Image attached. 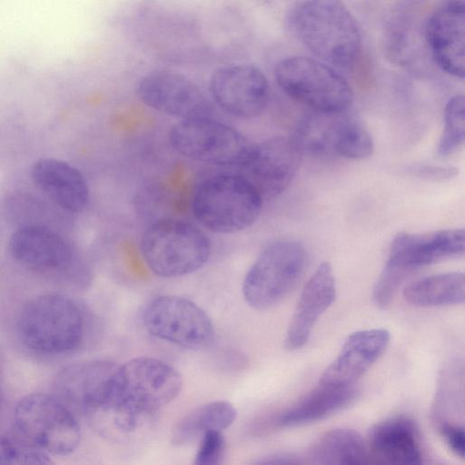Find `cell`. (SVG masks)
I'll return each instance as SVG.
<instances>
[{"label":"cell","instance_id":"cell-1","mask_svg":"<svg viewBox=\"0 0 465 465\" xmlns=\"http://www.w3.org/2000/svg\"><path fill=\"white\" fill-rule=\"evenodd\" d=\"M289 25L302 45L328 64L348 67L361 53L359 26L341 0H304L291 12Z\"/></svg>","mask_w":465,"mask_h":465},{"label":"cell","instance_id":"cell-2","mask_svg":"<svg viewBox=\"0 0 465 465\" xmlns=\"http://www.w3.org/2000/svg\"><path fill=\"white\" fill-rule=\"evenodd\" d=\"M263 197L242 173H220L204 179L192 199L195 219L207 230L235 233L252 226L259 218Z\"/></svg>","mask_w":465,"mask_h":465},{"label":"cell","instance_id":"cell-3","mask_svg":"<svg viewBox=\"0 0 465 465\" xmlns=\"http://www.w3.org/2000/svg\"><path fill=\"white\" fill-rule=\"evenodd\" d=\"M143 258L156 275L175 278L201 269L212 253V242L197 225L163 218L150 224L140 242Z\"/></svg>","mask_w":465,"mask_h":465},{"label":"cell","instance_id":"cell-4","mask_svg":"<svg viewBox=\"0 0 465 465\" xmlns=\"http://www.w3.org/2000/svg\"><path fill=\"white\" fill-rule=\"evenodd\" d=\"M78 305L62 294L39 295L28 302L18 319L19 334L31 350L63 354L76 349L84 336Z\"/></svg>","mask_w":465,"mask_h":465},{"label":"cell","instance_id":"cell-5","mask_svg":"<svg viewBox=\"0 0 465 465\" xmlns=\"http://www.w3.org/2000/svg\"><path fill=\"white\" fill-rule=\"evenodd\" d=\"M280 88L314 112L347 111L353 93L347 81L328 64L305 56H290L274 70Z\"/></svg>","mask_w":465,"mask_h":465},{"label":"cell","instance_id":"cell-6","mask_svg":"<svg viewBox=\"0 0 465 465\" xmlns=\"http://www.w3.org/2000/svg\"><path fill=\"white\" fill-rule=\"evenodd\" d=\"M307 263L304 247L294 241L278 240L268 244L248 270L242 294L257 310L268 309L295 287Z\"/></svg>","mask_w":465,"mask_h":465},{"label":"cell","instance_id":"cell-7","mask_svg":"<svg viewBox=\"0 0 465 465\" xmlns=\"http://www.w3.org/2000/svg\"><path fill=\"white\" fill-rule=\"evenodd\" d=\"M14 420L18 434L47 455H67L79 445L77 420L56 397L44 393L24 397L15 409Z\"/></svg>","mask_w":465,"mask_h":465},{"label":"cell","instance_id":"cell-8","mask_svg":"<svg viewBox=\"0 0 465 465\" xmlns=\"http://www.w3.org/2000/svg\"><path fill=\"white\" fill-rule=\"evenodd\" d=\"M182 386L181 374L167 362L152 357L134 358L120 365L113 404L150 420L177 397Z\"/></svg>","mask_w":465,"mask_h":465},{"label":"cell","instance_id":"cell-9","mask_svg":"<svg viewBox=\"0 0 465 465\" xmlns=\"http://www.w3.org/2000/svg\"><path fill=\"white\" fill-rule=\"evenodd\" d=\"M172 147L181 155L219 166H242L253 143L237 129L211 117L182 120L170 130Z\"/></svg>","mask_w":465,"mask_h":465},{"label":"cell","instance_id":"cell-10","mask_svg":"<svg viewBox=\"0 0 465 465\" xmlns=\"http://www.w3.org/2000/svg\"><path fill=\"white\" fill-rule=\"evenodd\" d=\"M292 138L302 152L354 160L370 156L374 147L370 133L346 111H313L302 121Z\"/></svg>","mask_w":465,"mask_h":465},{"label":"cell","instance_id":"cell-11","mask_svg":"<svg viewBox=\"0 0 465 465\" xmlns=\"http://www.w3.org/2000/svg\"><path fill=\"white\" fill-rule=\"evenodd\" d=\"M143 322L152 335L189 350L209 347L214 336L208 314L193 302L176 295L151 300L144 308Z\"/></svg>","mask_w":465,"mask_h":465},{"label":"cell","instance_id":"cell-12","mask_svg":"<svg viewBox=\"0 0 465 465\" xmlns=\"http://www.w3.org/2000/svg\"><path fill=\"white\" fill-rule=\"evenodd\" d=\"M463 229H445L424 233H398L392 241L383 271L404 282L420 267L459 257L464 253Z\"/></svg>","mask_w":465,"mask_h":465},{"label":"cell","instance_id":"cell-13","mask_svg":"<svg viewBox=\"0 0 465 465\" xmlns=\"http://www.w3.org/2000/svg\"><path fill=\"white\" fill-rule=\"evenodd\" d=\"M139 99L162 114L182 120L211 117L212 104L186 76L167 70L144 74L136 88Z\"/></svg>","mask_w":465,"mask_h":465},{"label":"cell","instance_id":"cell-14","mask_svg":"<svg viewBox=\"0 0 465 465\" xmlns=\"http://www.w3.org/2000/svg\"><path fill=\"white\" fill-rule=\"evenodd\" d=\"M209 89L220 108L241 119L258 116L269 99L266 76L251 64H231L217 69L210 78Z\"/></svg>","mask_w":465,"mask_h":465},{"label":"cell","instance_id":"cell-15","mask_svg":"<svg viewBox=\"0 0 465 465\" xmlns=\"http://www.w3.org/2000/svg\"><path fill=\"white\" fill-rule=\"evenodd\" d=\"M302 150L292 137L277 136L253 143L241 166L243 174L264 198L282 193L298 171Z\"/></svg>","mask_w":465,"mask_h":465},{"label":"cell","instance_id":"cell-16","mask_svg":"<svg viewBox=\"0 0 465 465\" xmlns=\"http://www.w3.org/2000/svg\"><path fill=\"white\" fill-rule=\"evenodd\" d=\"M120 364L87 361L65 368L58 376L61 395L87 416L109 403L116 394Z\"/></svg>","mask_w":465,"mask_h":465},{"label":"cell","instance_id":"cell-17","mask_svg":"<svg viewBox=\"0 0 465 465\" xmlns=\"http://www.w3.org/2000/svg\"><path fill=\"white\" fill-rule=\"evenodd\" d=\"M425 38L435 64L457 78L465 74V12L458 0L440 6L430 16Z\"/></svg>","mask_w":465,"mask_h":465},{"label":"cell","instance_id":"cell-18","mask_svg":"<svg viewBox=\"0 0 465 465\" xmlns=\"http://www.w3.org/2000/svg\"><path fill=\"white\" fill-rule=\"evenodd\" d=\"M390 332L371 329L351 333L336 359L322 372L320 383L331 386H352L385 351Z\"/></svg>","mask_w":465,"mask_h":465},{"label":"cell","instance_id":"cell-19","mask_svg":"<svg viewBox=\"0 0 465 465\" xmlns=\"http://www.w3.org/2000/svg\"><path fill=\"white\" fill-rule=\"evenodd\" d=\"M9 251L20 264L38 272L64 270L74 259L71 245L45 227L18 228L10 237Z\"/></svg>","mask_w":465,"mask_h":465},{"label":"cell","instance_id":"cell-20","mask_svg":"<svg viewBox=\"0 0 465 465\" xmlns=\"http://www.w3.org/2000/svg\"><path fill=\"white\" fill-rule=\"evenodd\" d=\"M336 297V283L331 264L322 262L304 286L291 318L284 346L293 351L302 347L321 315Z\"/></svg>","mask_w":465,"mask_h":465},{"label":"cell","instance_id":"cell-21","mask_svg":"<svg viewBox=\"0 0 465 465\" xmlns=\"http://www.w3.org/2000/svg\"><path fill=\"white\" fill-rule=\"evenodd\" d=\"M370 457L376 461L396 465L423 462L420 432L409 417L396 416L373 425L368 434Z\"/></svg>","mask_w":465,"mask_h":465},{"label":"cell","instance_id":"cell-22","mask_svg":"<svg viewBox=\"0 0 465 465\" xmlns=\"http://www.w3.org/2000/svg\"><path fill=\"white\" fill-rule=\"evenodd\" d=\"M35 184L59 208L83 212L89 202V188L82 173L71 164L55 160L37 161L31 171Z\"/></svg>","mask_w":465,"mask_h":465},{"label":"cell","instance_id":"cell-23","mask_svg":"<svg viewBox=\"0 0 465 465\" xmlns=\"http://www.w3.org/2000/svg\"><path fill=\"white\" fill-rule=\"evenodd\" d=\"M352 386L321 384L297 403L269 421L272 428H289L322 420L349 406L357 398Z\"/></svg>","mask_w":465,"mask_h":465},{"label":"cell","instance_id":"cell-24","mask_svg":"<svg viewBox=\"0 0 465 465\" xmlns=\"http://www.w3.org/2000/svg\"><path fill=\"white\" fill-rule=\"evenodd\" d=\"M312 464H365L371 462L368 447L351 429H333L322 435L307 452Z\"/></svg>","mask_w":465,"mask_h":465},{"label":"cell","instance_id":"cell-25","mask_svg":"<svg viewBox=\"0 0 465 465\" xmlns=\"http://www.w3.org/2000/svg\"><path fill=\"white\" fill-rule=\"evenodd\" d=\"M237 417L235 407L226 401L205 403L184 415L174 426L172 442L181 446L200 439L205 432L229 428Z\"/></svg>","mask_w":465,"mask_h":465},{"label":"cell","instance_id":"cell-26","mask_svg":"<svg viewBox=\"0 0 465 465\" xmlns=\"http://www.w3.org/2000/svg\"><path fill=\"white\" fill-rule=\"evenodd\" d=\"M464 292V274L447 272L410 283L403 290V297L407 302L415 306H443L462 303Z\"/></svg>","mask_w":465,"mask_h":465},{"label":"cell","instance_id":"cell-27","mask_svg":"<svg viewBox=\"0 0 465 465\" xmlns=\"http://www.w3.org/2000/svg\"><path fill=\"white\" fill-rule=\"evenodd\" d=\"M444 119V130L437 147V154L440 157L453 154L464 143L465 101L463 95L457 94L448 101Z\"/></svg>","mask_w":465,"mask_h":465},{"label":"cell","instance_id":"cell-28","mask_svg":"<svg viewBox=\"0 0 465 465\" xmlns=\"http://www.w3.org/2000/svg\"><path fill=\"white\" fill-rule=\"evenodd\" d=\"M5 214L12 223L19 227H45L49 220V212L37 199L24 193H14L5 198Z\"/></svg>","mask_w":465,"mask_h":465},{"label":"cell","instance_id":"cell-29","mask_svg":"<svg viewBox=\"0 0 465 465\" xmlns=\"http://www.w3.org/2000/svg\"><path fill=\"white\" fill-rule=\"evenodd\" d=\"M48 455L32 446L15 430H0V464H48Z\"/></svg>","mask_w":465,"mask_h":465},{"label":"cell","instance_id":"cell-30","mask_svg":"<svg viewBox=\"0 0 465 465\" xmlns=\"http://www.w3.org/2000/svg\"><path fill=\"white\" fill-rule=\"evenodd\" d=\"M225 440L220 430H210L201 437L194 464L217 465L220 464L224 455Z\"/></svg>","mask_w":465,"mask_h":465},{"label":"cell","instance_id":"cell-31","mask_svg":"<svg viewBox=\"0 0 465 465\" xmlns=\"http://www.w3.org/2000/svg\"><path fill=\"white\" fill-rule=\"evenodd\" d=\"M403 171L409 175L433 181L449 180L458 173V170L453 167L430 164H411L406 166Z\"/></svg>","mask_w":465,"mask_h":465},{"label":"cell","instance_id":"cell-32","mask_svg":"<svg viewBox=\"0 0 465 465\" xmlns=\"http://www.w3.org/2000/svg\"><path fill=\"white\" fill-rule=\"evenodd\" d=\"M440 432L450 449L459 457L464 458L465 431L459 423H442L438 425Z\"/></svg>","mask_w":465,"mask_h":465},{"label":"cell","instance_id":"cell-33","mask_svg":"<svg viewBox=\"0 0 465 465\" xmlns=\"http://www.w3.org/2000/svg\"><path fill=\"white\" fill-rule=\"evenodd\" d=\"M256 463L259 464H298L301 463L300 460L290 453H275L266 457L262 458L260 460H257Z\"/></svg>","mask_w":465,"mask_h":465},{"label":"cell","instance_id":"cell-34","mask_svg":"<svg viewBox=\"0 0 465 465\" xmlns=\"http://www.w3.org/2000/svg\"><path fill=\"white\" fill-rule=\"evenodd\" d=\"M1 401H2V393H1V390H0V406H1Z\"/></svg>","mask_w":465,"mask_h":465}]
</instances>
